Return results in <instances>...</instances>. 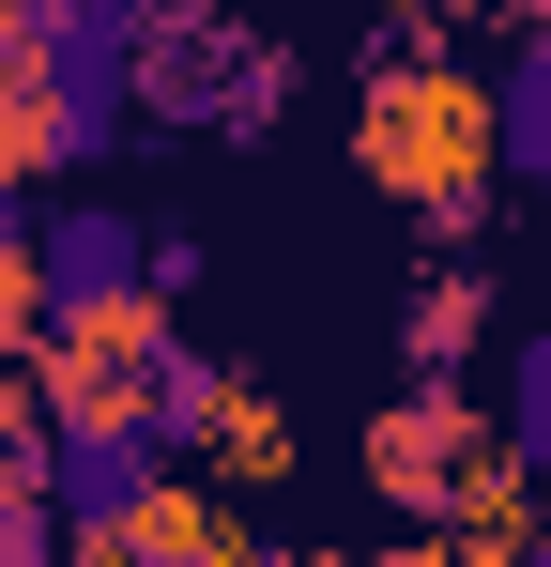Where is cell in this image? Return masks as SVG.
Returning a JSON list of instances; mask_svg holds the SVG:
<instances>
[{"label":"cell","mask_w":551,"mask_h":567,"mask_svg":"<svg viewBox=\"0 0 551 567\" xmlns=\"http://www.w3.org/2000/svg\"><path fill=\"white\" fill-rule=\"evenodd\" d=\"M0 31H15V0H0Z\"/></svg>","instance_id":"7c38bea8"},{"label":"cell","mask_w":551,"mask_h":567,"mask_svg":"<svg viewBox=\"0 0 551 567\" xmlns=\"http://www.w3.org/2000/svg\"><path fill=\"white\" fill-rule=\"evenodd\" d=\"M475 322H490V307H475V277H429V291H414V307H398L414 383H459V369H475Z\"/></svg>","instance_id":"9c48e42d"},{"label":"cell","mask_w":551,"mask_h":567,"mask_svg":"<svg viewBox=\"0 0 551 567\" xmlns=\"http://www.w3.org/2000/svg\"><path fill=\"white\" fill-rule=\"evenodd\" d=\"M367 491L398 506V522H459V537H537L521 506H506V445H490V414L459 399V383H414V399H383L367 414Z\"/></svg>","instance_id":"7a4b0ae2"},{"label":"cell","mask_w":551,"mask_h":567,"mask_svg":"<svg viewBox=\"0 0 551 567\" xmlns=\"http://www.w3.org/2000/svg\"><path fill=\"white\" fill-rule=\"evenodd\" d=\"M230 537H246V522H230L215 491H184V475H154V491H138V506H123V522H107L92 553H230Z\"/></svg>","instance_id":"52a82bcc"},{"label":"cell","mask_w":551,"mask_h":567,"mask_svg":"<svg viewBox=\"0 0 551 567\" xmlns=\"http://www.w3.org/2000/svg\"><path fill=\"white\" fill-rule=\"evenodd\" d=\"M138 291H154V230L123 199L31 215V322H92V307H138Z\"/></svg>","instance_id":"277c9868"},{"label":"cell","mask_w":551,"mask_h":567,"mask_svg":"<svg viewBox=\"0 0 551 567\" xmlns=\"http://www.w3.org/2000/svg\"><path fill=\"white\" fill-rule=\"evenodd\" d=\"M0 353H31V215L0 185Z\"/></svg>","instance_id":"8fae6325"},{"label":"cell","mask_w":551,"mask_h":567,"mask_svg":"<svg viewBox=\"0 0 551 567\" xmlns=\"http://www.w3.org/2000/svg\"><path fill=\"white\" fill-rule=\"evenodd\" d=\"M31 475H46V506H62V553H92V537L169 475V445H154V430H62V414H46V461Z\"/></svg>","instance_id":"5b68a950"},{"label":"cell","mask_w":551,"mask_h":567,"mask_svg":"<svg viewBox=\"0 0 551 567\" xmlns=\"http://www.w3.org/2000/svg\"><path fill=\"white\" fill-rule=\"evenodd\" d=\"M107 138H123V93H107V78H62L46 47L0 31V185H62Z\"/></svg>","instance_id":"3957f363"},{"label":"cell","mask_w":551,"mask_h":567,"mask_svg":"<svg viewBox=\"0 0 551 567\" xmlns=\"http://www.w3.org/2000/svg\"><path fill=\"white\" fill-rule=\"evenodd\" d=\"M490 445H506V475H551V322H537V338H506V383H490Z\"/></svg>","instance_id":"ba28073f"},{"label":"cell","mask_w":551,"mask_h":567,"mask_svg":"<svg viewBox=\"0 0 551 567\" xmlns=\"http://www.w3.org/2000/svg\"><path fill=\"white\" fill-rule=\"evenodd\" d=\"M490 169L551 185V31H521V47H506V93H490Z\"/></svg>","instance_id":"8992f818"},{"label":"cell","mask_w":551,"mask_h":567,"mask_svg":"<svg viewBox=\"0 0 551 567\" xmlns=\"http://www.w3.org/2000/svg\"><path fill=\"white\" fill-rule=\"evenodd\" d=\"M184 461H215V475H276L291 461V414L276 399H246V383H215V414H199V445Z\"/></svg>","instance_id":"30bf717a"},{"label":"cell","mask_w":551,"mask_h":567,"mask_svg":"<svg viewBox=\"0 0 551 567\" xmlns=\"http://www.w3.org/2000/svg\"><path fill=\"white\" fill-rule=\"evenodd\" d=\"M353 169L383 199H414L429 230H459L475 185H490V78H459V62H367Z\"/></svg>","instance_id":"6da1fadb"}]
</instances>
